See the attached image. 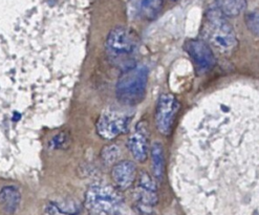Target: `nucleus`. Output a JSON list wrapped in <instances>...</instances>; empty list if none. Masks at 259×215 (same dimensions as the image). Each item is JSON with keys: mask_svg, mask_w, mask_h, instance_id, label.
<instances>
[{"mask_svg": "<svg viewBox=\"0 0 259 215\" xmlns=\"http://www.w3.org/2000/svg\"><path fill=\"white\" fill-rule=\"evenodd\" d=\"M190 215H259V89L235 84L196 104L187 126Z\"/></svg>", "mask_w": 259, "mask_h": 215, "instance_id": "nucleus-1", "label": "nucleus"}, {"mask_svg": "<svg viewBox=\"0 0 259 215\" xmlns=\"http://www.w3.org/2000/svg\"><path fill=\"white\" fill-rule=\"evenodd\" d=\"M179 110L180 102L172 94H162L157 99L154 121L161 135L169 136L172 133Z\"/></svg>", "mask_w": 259, "mask_h": 215, "instance_id": "nucleus-7", "label": "nucleus"}, {"mask_svg": "<svg viewBox=\"0 0 259 215\" xmlns=\"http://www.w3.org/2000/svg\"><path fill=\"white\" fill-rule=\"evenodd\" d=\"M139 49V37L135 31L126 26H117L109 32L105 50L108 59L122 71L134 67L138 63L135 56Z\"/></svg>", "mask_w": 259, "mask_h": 215, "instance_id": "nucleus-3", "label": "nucleus"}, {"mask_svg": "<svg viewBox=\"0 0 259 215\" xmlns=\"http://www.w3.org/2000/svg\"><path fill=\"white\" fill-rule=\"evenodd\" d=\"M129 9L144 20L155 19L162 11L163 0H127Z\"/></svg>", "mask_w": 259, "mask_h": 215, "instance_id": "nucleus-12", "label": "nucleus"}, {"mask_svg": "<svg viewBox=\"0 0 259 215\" xmlns=\"http://www.w3.org/2000/svg\"><path fill=\"white\" fill-rule=\"evenodd\" d=\"M201 33L210 48L222 55H230L236 49L237 38L234 28L217 7L206 13Z\"/></svg>", "mask_w": 259, "mask_h": 215, "instance_id": "nucleus-2", "label": "nucleus"}, {"mask_svg": "<svg viewBox=\"0 0 259 215\" xmlns=\"http://www.w3.org/2000/svg\"><path fill=\"white\" fill-rule=\"evenodd\" d=\"M175 2H176V0H175Z\"/></svg>", "mask_w": 259, "mask_h": 215, "instance_id": "nucleus-20", "label": "nucleus"}, {"mask_svg": "<svg viewBox=\"0 0 259 215\" xmlns=\"http://www.w3.org/2000/svg\"><path fill=\"white\" fill-rule=\"evenodd\" d=\"M185 50L200 71H208L217 63L212 49L204 40H188L185 43Z\"/></svg>", "mask_w": 259, "mask_h": 215, "instance_id": "nucleus-10", "label": "nucleus"}, {"mask_svg": "<svg viewBox=\"0 0 259 215\" xmlns=\"http://www.w3.org/2000/svg\"><path fill=\"white\" fill-rule=\"evenodd\" d=\"M215 3L226 17L238 16L247 7L246 0H215Z\"/></svg>", "mask_w": 259, "mask_h": 215, "instance_id": "nucleus-15", "label": "nucleus"}, {"mask_svg": "<svg viewBox=\"0 0 259 215\" xmlns=\"http://www.w3.org/2000/svg\"><path fill=\"white\" fill-rule=\"evenodd\" d=\"M137 208L142 213H148L157 204V189L155 181L143 171L138 178V186L135 192Z\"/></svg>", "mask_w": 259, "mask_h": 215, "instance_id": "nucleus-8", "label": "nucleus"}, {"mask_svg": "<svg viewBox=\"0 0 259 215\" xmlns=\"http://www.w3.org/2000/svg\"><path fill=\"white\" fill-rule=\"evenodd\" d=\"M48 215H78V210L61 207L58 203H50L47 208Z\"/></svg>", "mask_w": 259, "mask_h": 215, "instance_id": "nucleus-17", "label": "nucleus"}, {"mask_svg": "<svg viewBox=\"0 0 259 215\" xmlns=\"http://www.w3.org/2000/svg\"><path fill=\"white\" fill-rule=\"evenodd\" d=\"M110 177L114 187L120 191H126L138 180L137 165L133 161H120L112 166Z\"/></svg>", "mask_w": 259, "mask_h": 215, "instance_id": "nucleus-11", "label": "nucleus"}, {"mask_svg": "<svg viewBox=\"0 0 259 215\" xmlns=\"http://www.w3.org/2000/svg\"><path fill=\"white\" fill-rule=\"evenodd\" d=\"M128 149L134 159L139 163H144L150 152L149 127L146 121H140L128 139Z\"/></svg>", "mask_w": 259, "mask_h": 215, "instance_id": "nucleus-9", "label": "nucleus"}, {"mask_svg": "<svg viewBox=\"0 0 259 215\" xmlns=\"http://www.w3.org/2000/svg\"><path fill=\"white\" fill-rule=\"evenodd\" d=\"M70 142L69 136L65 133H59L57 136H55L52 141L50 142V146L54 149H64L68 146Z\"/></svg>", "mask_w": 259, "mask_h": 215, "instance_id": "nucleus-18", "label": "nucleus"}, {"mask_svg": "<svg viewBox=\"0 0 259 215\" xmlns=\"http://www.w3.org/2000/svg\"><path fill=\"white\" fill-rule=\"evenodd\" d=\"M133 120V113L116 109H106L100 114L96 123L98 136L105 141H112L125 134Z\"/></svg>", "mask_w": 259, "mask_h": 215, "instance_id": "nucleus-6", "label": "nucleus"}, {"mask_svg": "<svg viewBox=\"0 0 259 215\" xmlns=\"http://www.w3.org/2000/svg\"><path fill=\"white\" fill-rule=\"evenodd\" d=\"M150 156L154 179L161 182L164 178L165 172V155L163 145L159 142H154L150 147Z\"/></svg>", "mask_w": 259, "mask_h": 215, "instance_id": "nucleus-14", "label": "nucleus"}, {"mask_svg": "<svg viewBox=\"0 0 259 215\" xmlns=\"http://www.w3.org/2000/svg\"><path fill=\"white\" fill-rule=\"evenodd\" d=\"M246 24L252 34L259 37V8L247 14Z\"/></svg>", "mask_w": 259, "mask_h": 215, "instance_id": "nucleus-16", "label": "nucleus"}, {"mask_svg": "<svg viewBox=\"0 0 259 215\" xmlns=\"http://www.w3.org/2000/svg\"><path fill=\"white\" fill-rule=\"evenodd\" d=\"M118 155H119V149L116 145L105 146L102 149V152H101V156H102L103 162H105L107 164L116 161Z\"/></svg>", "mask_w": 259, "mask_h": 215, "instance_id": "nucleus-19", "label": "nucleus"}, {"mask_svg": "<svg viewBox=\"0 0 259 215\" xmlns=\"http://www.w3.org/2000/svg\"><path fill=\"white\" fill-rule=\"evenodd\" d=\"M21 203V194L15 186H6L0 190V205L8 214L15 213Z\"/></svg>", "mask_w": 259, "mask_h": 215, "instance_id": "nucleus-13", "label": "nucleus"}, {"mask_svg": "<svg viewBox=\"0 0 259 215\" xmlns=\"http://www.w3.org/2000/svg\"><path fill=\"white\" fill-rule=\"evenodd\" d=\"M148 83V68L143 64H137L124 71L116 85L118 101L127 106L140 104L146 96Z\"/></svg>", "mask_w": 259, "mask_h": 215, "instance_id": "nucleus-5", "label": "nucleus"}, {"mask_svg": "<svg viewBox=\"0 0 259 215\" xmlns=\"http://www.w3.org/2000/svg\"><path fill=\"white\" fill-rule=\"evenodd\" d=\"M121 192L109 184H93L85 191L84 207L90 215H123L125 199Z\"/></svg>", "mask_w": 259, "mask_h": 215, "instance_id": "nucleus-4", "label": "nucleus"}]
</instances>
